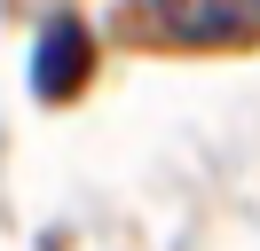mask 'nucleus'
Returning <instances> with one entry per match:
<instances>
[{
    "label": "nucleus",
    "mask_w": 260,
    "mask_h": 251,
    "mask_svg": "<svg viewBox=\"0 0 260 251\" xmlns=\"http://www.w3.org/2000/svg\"><path fill=\"white\" fill-rule=\"evenodd\" d=\"M142 24L174 47H244L260 39V0H142Z\"/></svg>",
    "instance_id": "obj_1"
},
{
    "label": "nucleus",
    "mask_w": 260,
    "mask_h": 251,
    "mask_svg": "<svg viewBox=\"0 0 260 251\" xmlns=\"http://www.w3.org/2000/svg\"><path fill=\"white\" fill-rule=\"evenodd\" d=\"M32 87H40V102H63V94H79V87H87V31L71 24V16H55V24L40 31Z\"/></svg>",
    "instance_id": "obj_2"
}]
</instances>
